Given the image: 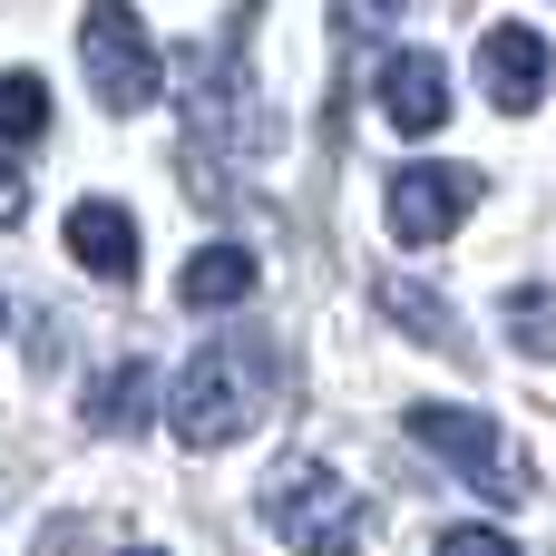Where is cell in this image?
Here are the masks:
<instances>
[{
    "label": "cell",
    "instance_id": "cell-9",
    "mask_svg": "<svg viewBox=\"0 0 556 556\" xmlns=\"http://www.w3.org/2000/svg\"><path fill=\"white\" fill-rule=\"evenodd\" d=\"M68 254H78L98 283H127V274H137V215L108 205V195H78V205H68Z\"/></svg>",
    "mask_w": 556,
    "mask_h": 556
},
{
    "label": "cell",
    "instance_id": "cell-12",
    "mask_svg": "<svg viewBox=\"0 0 556 556\" xmlns=\"http://www.w3.org/2000/svg\"><path fill=\"white\" fill-rule=\"evenodd\" d=\"M371 293H381V313H391L401 332H420L430 352H459V323H450V303H440L430 283H410V274H381Z\"/></svg>",
    "mask_w": 556,
    "mask_h": 556
},
{
    "label": "cell",
    "instance_id": "cell-16",
    "mask_svg": "<svg viewBox=\"0 0 556 556\" xmlns=\"http://www.w3.org/2000/svg\"><path fill=\"white\" fill-rule=\"evenodd\" d=\"M401 10H410V0H342V29H352V39H371V29H391Z\"/></svg>",
    "mask_w": 556,
    "mask_h": 556
},
{
    "label": "cell",
    "instance_id": "cell-17",
    "mask_svg": "<svg viewBox=\"0 0 556 556\" xmlns=\"http://www.w3.org/2000/svg\"><path fill=\"white\" fill-rule=\"evenodd\" d=\"M20 215H29V166L0 156V225H20Z\"/></svg>",
    "mask_w": 556,
    "mask_h": 556
},
{
    "label": "cell",
    "instance_id": "cell-15",
    "mask_svg": "<svg viewBox=\"0 0 556 556\" xmlns=\"http://www.w3.org/2000/svg\"><path fill=\"white\" fill-rule=\"evenodd\" d=\"M430 556H518V538H508V528H450Z\"/></svg>",
    "mask_w": 556,
    "mask_h": 556
},
{
    "label": "cell",
    "instance_id": "cell-7",
    "mask_svg": "<svg viewBox=\"0 0 556 556\" xmlns=\"http://www.w3.org/2000/svg\"><path fill=\"white\" fill-rule=\"evenodd\" d=\"M547 39L528 29V20H498L489 39H479V88H489V108H508V117H528L538 98H547Z\"/></svg>",
    "mask_w": 556,
    "mask_h": 556
},
{
    "label": "cell",
    "instance_id": "cell-13",
    "mask_svg": "<svg viewBox=\"0 0 556 556\" xmlns=\"http://www.w3.org/2000/svg\"><path fill=\"white\" fill-rule=\"evenodd\" d=\"M49 137V88H39V68H10L0 78V156H29Z\"/></svg>",
    "mask_w": 556,
    "mask_h": 556
},
{
    "label": "cell",
    "instance_id": "cell-8",
    "mask_svg": "<svg viewBox=\"0 0 556 556\" xmlns=\"http://www.w3.org/2000/svg\"><path fill=\"white\" fill-rule=\"evenodd\" d=\"M381 117H391L401 137H440V127H450V68H440L430 49H391V59H381Z\"/></svg>",
    "mask_w": 556,
    "mask_h": 556
},
{
    "label": "cell",
    "instance_id": "cell-3",
    "mask_svg": "<svg viewBox=\"0 0 556 556\" xmlns=\"http://www.w3.org/2000/svg\"><path fill=\"white\" fill-rule=\"evenodd\" d=\"M410 440L440 450V469L469 479V489L498 498V508H528V498H538V469L518 459V440H508L489 410H450V401H430V410H410Z\"/></svg>",
    "mask_w": 556,
    "mask_h": 556
},
{
    "label": "cell",
    "instance_id": "cell-18",
    "mask_svg": "<svg viewBox=\"0 0 556 556\" xmlns=\"http://www.w3.org/2000/svg\"><path fill=\"white\" fill-rule=\"evenodd\" d=\"M127 556H156V547H127Z\"/></svg>",
    "mask_w": 556,
    "mask_h": 556
},
{
    "label": "cell",
    "instance_id": "cell-6",
    "mask_svg": "<svg viewBox=\"0 0 556 556\" xmlns=\"http://www.w3.org/2000/svg\"><path fill=\"white\" fill-rule=\"evenodd\" d=\"M479 166H401L391 186H381V215H391V235L401 244H440V235H459V215L479 205Z\"/></svg>",
    "mask_w": 556,
    "mask_h": 556
},
{
    "label": "cell",
    "instance_id": "cell-1",
    "mask_svg": "<svg viewBox=\"0 0 556 556\" xmlns=\"http://www.w3.org/2000/svg\"><path fill=\"white\" fill-rule=\"evenodd\" d=\"M176 440L186 450H235L244 430H264V410H274V352L264 342H215V352H195L186 371H176Z\"/></svg>",
    "mask_w": 556,
    "mask_h": 556
},
{
    "label": "cell",
    "instance_id": "cell-10",
    "mask_svg": "<svg viewBox=\"0 0 556 556\" xmlns=\"http://www.w3.org/2000/svg\"><path fill=\"white\" fill-rule=\"evenodd\" d=\"M147 391H156V371H147V362H108V371L88 381V401H78V410H88V430L137 440V430H147Z\"/></svg>",
    "mask_w": 556,
    "mask_h": 556
},
{
    "label": "cell",
    "instance_id": "cell-2",
    "mask_svg": "<svg viewBox=\"0 0 556 556\" xmlns=\"http://www.w3.org/2000/svg\"><path fill=\"white\" fill-rule=\"evenodd\" d=\"M264 528L293 556H362V498L342 489L332 459H283L264 479Z\"/></svg>",
    "mask_w": 556,
    "mask_h": 556
},
{
    "label": "cell",
    "instance_id": "cell-11",
    "mask_svg": "<svg viewBox=\"0 0 556 556\" xmlns=\"http://www.w3.org/2000/svg\"><path fill=\"white\" fill-rule=\"evenodd\" d=\"M176 293H186L195 313H235V303L254 293V254H244V244H205V254H186Z\"/></svg>",
    "mask_w": 556,
    "mask_h": 556
},
{
    "label": "cell",
    "instance_id": "cell-4",
    "mask_svg": "<svg viewBox=\"0 0 556 556\" xmlns=\"http://www.w3.org/2000/svg\"><path fill=\"white\" fill-rule=\"evenodd\" d=\"M78 59H88V88H98L108 117H137V108L156 98V39H147V20H137L127 0H88Z\"/></svg>",
    "mask_w": 556,
    "mask_h": 556
},
{
    "label": "cell",
    "instance_id": "cell-5",
    "mask_svg": "<svg viewBox=\"0 0 556 556\" xmlns=\"http://www.w3.org/2000/svg\"><path fill=\"white\" fill-rule=\"evenodd\" d=\"M186 117H195V137H205L215 156H254V147L274 137V117H264V88L244 78V59H235V49H215V59L195 68V88H186Z\"/></svg>",
    "mask_w": 556,
    "mask_h": 556
},
{
    "label": "cell",
    "instance_id": "cell-14",
    "mask_svg": "<svg viewBox=\"0 0 556 556\" xmlns=\"http://www.w3.org/2000/svg\"><path fill=\"white\" fill-rule=\"evenodd\" d=\"M498 313H508V342H518L528 362H556V293L547 283H518Z\"/></svg>",
    "mask_w": 556,
    "mask_h": 556
}]
</instances>
